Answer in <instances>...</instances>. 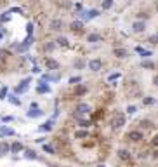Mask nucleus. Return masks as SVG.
Listing matches in <instances>:
<instances>
[{
	"instance_id": "f257e3e1",
	"label": "nucleus",
	"mask_w": 158,
	"mask_h": 167,
	"mask_svg": "<svg viewBox=\"0 0 158 167\" xmlns=\"http://www.w3.org/2000/svg\"><path fill=\"white\" fill-rule=\"evenodd\" d=\"M35 42V37H33V35H28L26 38H24V40H23L21 44H19V45H17L16 47V52L17 54H23V52H26L28 49L31 47V44Z\"/></svg>"
},
{
	"instance_id": "f03ea898",
	"label": "nucleus",
	"mask_w": 158,
	"mask_h": 167,
	"mask_svg": "<svg viewBox=\"0 0 158 167\" xmlns=\"http://www.w3.org/2000/svg\"><path fill=\"white\" fill-rule=\"evenodd\" d=\"M78 16L82 17V19H85V21H90V19L99 16V11L97 9H82V11L78 12Z\"/></svg>"
},
{
	"instance_id": "7ed1b4c3",
	"label": "nucleus",
	"mask_w": 158,
	"mask_h": 167,
	"mask_svg": "<svg viewBox=\"0 0 158 167\" xmlns=\"http://www.w3.org/2000/svg\"><path fill=\"white\" fill-rule=\"evenodd\" d=\"M30 82H31V77H28V78H24V80H21L19 82V85H16V89H14V94H16V96L24 94V92L30 89Z\"/></svg>"
},
{
	"instance_id": "20e7f679",
	"label": "nucleus",
	"mask_w": 158,
	"mask_h": 167,
	"mask_svg": "<svg viewBox=\"0 0 158 167\" xmlns=\"http://www.w3.org/2000/svg\"><path fill=\"white\" fill-rule=\"evenodd\" d=\"M123 125H125V115L123 113H116L113 117V120H111V129H122V127H123Z\"/></svg>"
},
{
	"instance_id": "39448f33",
	"label": "nucleus",
	"mask_w": 158,
	"mask_h": 167,
	"mask_svg": "<svg viewBox=\"0 0 158 167\" xmlns=\"http://www.w3.org/2000/svg\"><path fill=\"white\" fill-rule=\"evenodd\" d=\"M127 139L132 141V143H141L144 139V134H142V131H130L127 134Z\"/></svg>"
},
{
	"instance_id": "423d86ee",
	"label": "nucleus",
	"mask_w": 158,
	"mask_h": 167,
	"mask_svg": "<svg viewBox=\"0 0 158 167\" xmlns=\"http://www.w3.org/2000/svg\"><path fill=\"white\" fill-rule=\"evenodd\" d=\"M89 70L94 71V73H97V71L103 70V61L99 59V58H94V59L89 61Z\"/></svg>"
},
{
	"instance_id": "0eeeda50",
	"label": "nucleus",
	"mask_w": 158,
	"mask_h": 167,
	"mask_svg": "<svg viewBox=\"0 0 158 167\" xmlns=\"http://www.w3.org/2000/svg\"><path fill=\"white\" fill-rule=\"evenodd\" d=\"M75 112H76V115H89L90 113V104L89 103H78L76 104V108H75Z\"/></svg>"
},
{
	"instance_id": "6e6552de",
	"label": "nucleus",
	"mask_w": 158,
	"mask_h": 167,
	"mask_svg": "<svg viewBox=\"0 0 158 167\" xmlns=\"http://www.w3.org/2000/svg\"><path fill=\"white\" fill-rule=\"evenodd\" d=\"M130 30L134 33H144L146 32V21H139V19H136V21L132 23Z\"/></svg>"
},
{
	"instance_id": "1a4fd4ad",
	"label": "nucleus",
	"mask_w": 158,
	"mask_h": 167,
	"mask_svg": "<svg viewBox=\"0 0 158 167\" xmlns=\"http://www.w3.org/2000/svg\"><path fill=\"white\" fill-rule=\"evenodd\" d=\"M87 91H89V87L85 85V84H76L73 94H75L76 97H82V96H85V94H87Z\"/></svg>"
},
{
	"instance_id": "9d476101",
	"label": "nucleus",
	"mask_w": 158,
	"mask_h": 167,
	"mask_svg": "<svg viewBox=\"0 0 158 167\" xmlns=\"http://www.w3.org/2000/svg\"><path fill=\"white\" fill-rule=\"evenodd\" d=\"M45 66L49 71H57L59 70V63L54 59V58H45Z\"/></svg>"
},
{
	"instance_id": "9b49d317",
	"label": "nucleus",
	"mask_w": 158,
	"mask_h": 167,
	"mask_svg": "<svg viewBox=\"0 0 158 167\" xmlns=\"http://www.w3.org/2000/svg\"><path fill=\"white\" fill-rule=\"evenodd\" d=\"M63 26H64V23H63V19H52V21L49 23V28L52 30V32H61L63 30Z\"/></svg>"
},
{
	"instance_id": "f8f14e48",
	"label": "nucleus",
	"mask_w": 158,
	"mask_h": 167,
	"mask_svg": "<svg viewBox=\"0 0 158 167\" xmlns=\"http://www.w3.org/2000/svg\"><path fill=\"white\" fill-rule=\"evenodd\" d=\"M116 155H118V158L123 160V162H130V158H132V153L129 150H123V148L116 151Z\"/></svg>"
},
{
	"instance_id": "ddd939ff",
	"label": "nucleus",
	"mask_w": 158,
	"mask_h": 167,
	"mask_svg": "<svg viewBox=\"0 0 158 167\" xmlns=\"http://www.w3.org/2000/svg\"><path fill=\"white\" fill-rule=\"evenodd\" d=\"M113 54H115V58H118V59H125L127 56H129V51L125 47H116L113 51Z\"/></svg>"
},
{
	"instance_id": "4468645a",
	"label": "nucleus",
	"mask_w": 158,
	"mask_h": 167,
	"mask_svg": "<svg viewBox=\"0 0 158 167\" xmlns=\"http://www.w3.org/2000/svg\"><path fill=\"white\" fill-rule=\"evenodd\" d=\"M37 92L38 94H49L50 92V85L49 84H44V82H38L37 84Z\"/></svg>"
},
{
	"instance_id": "2eb2a0df",
	"label": "nucleus",
	"mask_w": 158,
	"mask_h": 167,
	"mask_svg": "<svg viewBox=\"0 0 158 167\" xmlns=\"http://www.w3.org/2000/svg\"><path fill=\"white\" fill-rule=\"evenodd\" d=\"M52 127H54V120H47V122H44V124L38 127V131L40 132H50Z\"/></svg>"
},
{
	"instance_id": "dca6fc26",
	"label": "nucleus",
	"mask_w": 158,
	"mask_h": 167,
	"mask_svg": "<svg viewBox=\"0 0 158 167\" xmlns=\"http://www.w3.org/2000/svg\"><path fill=\"white\" fill-rule=\"evenodd\" d=\"M23 153H24V158H28V160H37V158H38L37 151L31 150V148H24V150H23Z\"/></svg>"
},
{
	"instance_id": "f3484780",
	"label": "nucleus",
	"mask_w": 158,
	"mask_h": 167,
	"mask_svg": "<svg viewBox=\"0 0 158 167\" xmlns=\"http://www.w3.org/2000/svg\"><path fill=\"white\" fill-rule=\"evenodd\" d=\"M24 150V146H23V143H19V141H14L11 146H9V151L11 153H19V151Z\"/></svg>"
},
{
	"instance_id": "a211bd4d",
	"label": "nucleus",
	"mask_w": 158,
	"mask_h": 167,
	"mask_svg": "<svg viewBox=\"0 0 158 167\" xmlns=\"http://www.w3.org/2000/svg\"><path fill=\"white\" fill-rule=\"evenodd\" d=\"M82 28H83V23L82 21H71L70 23V30L73 33H80V32H82Z\"/></svg>"
},
{
	"instance_id": "6ab92c4d",
	"label": "nucleus",
	"mask_w": 158,
	"mask_h": 167,
	"mask_svg": "<svg viewBox=\"0 0 158 167\" xmlns=\"http://www.w3.org/2000/svg\"><path fill=\"white\" fill-rule=\"evenodd\" d=\"M87 42L89 44H97V42H103V37L99 33H89L87 35Z\"/></svg>"
},
{
	"instance_id": "aec40b11",
	"label": "nucleus",
	"mask_w": 158,
	"mask_h": 167,
	"mask_svg": "<svg viewBox=\"0 0 158 167\" xmlns=\"http://www.w3.org/2000/svg\"><path fill=\"white\" fill-rule=\"evenodd\" d=\"M136 52L137 54H141V58L142 59H148V58H149V56H151V51H148V49H144V47H141V45H137L136 47Z\"/></svg>"
},
{
	"instance_id": "412c9836",
	"label": "nucleus",
	"mask_w": 158,
	"mask_h": 167,
	"mask_svg": "<svg viewBox=\"0 0 158 167\" xmlns=\"http://www.w3.org/2000/svg\"><path fill=\"white\" fill-rule=\"evenodd\" d=\"M26 117L28 119H38V117H44V112H42L40 108H37V110H30V112H26Z\"/></svg>"
},
{
	"instance_id": "4be33fe9",
	"label": "nucleus",
	"mask_w": 158,
	"mask_h": 167,
	"mask_svg": "<svg viewBox=\"0 0 158 167\" xmlns=\"http://www.w3.org/2000/svg\"><path fill=\"white\" fill-rule=\"evenodd\" d=\"M14 129L9 127V125H0V136H14Z\"/></svg>"
},
{
	"instance_id": "5701e85b",
	"label": "nucleus",
	"mask_w": 158,
	"mask_h": 167,
	"mask_svg": "<svg viewBox=\"0 0 158 167\" xmlns=\"http://www.w3.org/2000/svg\"><path fill=\"white\" fill-rule=\"evenodd\" d=\"M6 99H9V103H11V104H14V106H21V99H19L16 94H7Z\"/></svg>"
},
{
	"instance_id": "b1692460",
	"label": "nucleus",
	"mask_w": 158,
	"mask_h": 167,
	"mask_svg": "<svg viewBox=\"0 0 158 167\" xmlns=\"http://www.w3.org/2000/svg\"><path fill=\"white\" fill-rule=\"evenodd\" d=\"M54 44L56 45H59V47H68V45H70V40H68L66 37H57L54 40Z\"/></svg>"
},
{
	"instance_id": "393cba45",
	"label": "nucleus",
	"mask_w": 158,
	"mask_h": 167,
	"mask_svg": "<svg viewBox=\"0 0 158 167\" xmlns=\"http://www.w3.org/2000/svg\"><path fill=\"white\" fill-rule=\"evenodd\" d=\"M42 150H44L47 155H56V148L52 145H49V143H44V145H42Z\"/></svg>"
},
{
	"instance_id": "a878e982",
	"label": "nucleus",
	"mask_w": 158,
	"mask_h": 167,
	"mask_svg": "<svg viewBox=\"0 0 158 167\" xmlns=\"http://www.w3.org/2000/svg\"><path fill=\"white\" fill-rule=\"evenodd\" d=\"M139 127H141V129H153V122L149 119H142L141 122H139Z\"/></svg>"
},
{
	"instance_id": "bb28decb",
	"label": "nucleus",
	"mask_w": 158,
	"mask_h": 167,
	"mask_svg": "<svg viewBox=\"0 0 158 167\" xmlns=\"http://www.w3.org/2000/svg\"><path fill=\"white\" fill-rule=\"evenodd\" d=\"M141 66L144 68V70H155V63L149 59H142L141 61Z\"/></svg>"
},
{
	"instance_id": "cd10ccee",
	"label": "nucleus",
	"mask_w": 158,
	"mask_h": 167,
	"mask_svg": "<svg viewBox=\"0 0 158 167\" xmlns=\"http://www.w3.org/2000/svg\"><path fill=\"white\" fill-rule=\"evenodd\" d=\"M9 143L7 141H0V155H6V153H9Z\"/></svg>"
},
{
	"instance_id": "c85d7f7f",
	"label": "nucleus",
	"mask_w": 158,
	"mask_h": 167,
	"mask_svg": "<svg viewBox=\"0 0 158 167\" xmlns=\"http://www.w3.org/2000/svg\"><path fill=\"white\" fill-rule=\"evenodd\" d=\"M75 138H76V139H83V138H89V131H87V129L76 131V132H75Z\"/></svg>"
},
{
	"instance_id": "c756f323",
	"label": "nucleus",
	"mask_w": 158,
	"mask_h": 167,
	"mask_svg": "<svg viewBox=\"0 0 158 167\" xmlns=\"http://www.w3.org/2000/svg\"><path fill=\"white\" fill-rule=\"evenodd\" d=\"M155 101H156V99H155L153 96H146V97H142V104H144V106H151V104H155Z\"/></svg>"
},
{
	"instance_id": "7c9ffc66",
	"label": "nucleus",
	"mask_w": 158,
	"mask_h": 167,
	"mask_svg": "<svg viewBox=\"0 0 158 167\" xmlns=\"http://www.w3.org/2000/svg\"><path fill=\"white\" fill-rule=\"evenodd\" d=\"M7 94H9V89H7V85H2L0 87V101H4L7 97Z\"/></svg>"
},
{
	"instance_id": "2f4dec72",
	"label": "nucleus",
	"mask_w": 158,
	"mask_h": 167,
	"mask_svg": "<svg viewBox=\"0 0 158 167\" xmlns=\"http://www.w3.org/2000/svg\"><path fill=\"white\" fill-rule=\"evenodd\" d=\"M80 82H82V77L76 75V77H70L68 84H70V85H76V84H80Z\"/></svg>"
},
{
	"instance_id": "473e14b6",
	"label": "nucleus",
	"mask_w": 158,
	"mask_h": 167,
	"mask_svg": "<svg viewBox=\"0 0 158 167\" xmlns=\"http://www.w3.org/2000/svg\"><path fill=\"white\" fill-rule=\"evenodd\" d=\"M101 7H103V11H108V9H111V7H113V0H103Z\"/></svg>"
},
{
	"instance_id": "72a5a7b5",
	"label": "nucleus",
	"mask_w": 158,
	"mask_h": 167,
	"mask_svg": "<svg viewBox=\"0 0 158 167\" xmlns=\"http://www.w3.org/2000/svg\"><path fill=\"white\" fill-rule=\"evenodd\" d=\"M78 127L89 131V127H90V120H78Z\"/></svg>"
},
{
	"instance_id": "f704fd0d",
	"label": "nucleus",
	"mask_w": 158,
	"mask_h": 167,
	"mask_svg": "<svg viewBox=\"0 0 158 167\" xmlns=\"http://www.w3.org/2000/svg\"><path fill=\"white\" fill-rule=\"evenodd\" d=\"M56 47H57V45H56L54 42H47V44H45V45H44V49H45V51H47V52H52V51H54Z\"/></svg>"
},
{
	"instance_id": "c9c22d12",
	"label": "nucleus",
	"mask_w": 158,
	"mask_h": 167,
	"mask_svg": "<svg viewBox=\"0 0 158 167\" xmlns=\"http://www.w3.org/2000/svg\"><path fill=\"white\" fill-rule=\"evenodd\" d=\"M11 12H4L2 16H0V23H7V21H11Z\"/></svg>"
},
{
	"instance_id": "e433bc0d",
	"label": "nucleus",
	"mask_w": 158,
	"mask_h": 167,
	"mask_svg": "<svg viewBox=\"0 0 158 167\" xmlns=\"http://www.w3.org/2000/svg\"><path fill=\"white\" fill-rule=\"evenodd\" d=\"M125 112H127V113H129V115H134V113H136V112H137V106H136V104H129V106H127V110H125Z\"/></svg>"
},
{
	"instance_id": "4c0bfd02",
	"label": "nucleus",
	"mask_w": 158,
	"mask_h": 167,
	"mask_svg": "<svg viewBox=\"0 0 158 167\" xmlns=\"http://www.w3.org/2000/svg\"><path fill=\"white\" fill-rule=\"evenodd\" d=\"M73 66H75V68H78V70H80V68H83V66H85V61H82V59H76L75 63H73Z\"/></svg>"
},
{
	"instance_id": "58836bf2",
	"label": "nucleus",
	"mask_w": 158,
	"mask_h": 167,
	"mask_svg": "<svg viewBox=\"0 0 158 167\" xmlns=\"http://www.w3.org/2000/svg\"><path fill=\"white\" fill-rule=\"evenodd\" d=\"M120 77H122L120 73H111V75L108 77V80H109V82H113V80H118V78H120Z\"/></svg>"
},
{
	"instance_id": "ea45409f",
	"label": "nucleus",
	"mask_w": 158,
	"mask_h": 167,
	"mask_svg": "<svg viewBox=\"0 0 158 167\" xmlns=\"http://www.w3.org/2000/svg\"><path fill=\"white\" fill-rule=\"evenodd\" d=\"M26 33L28 35H33V23H28L26 25Z\"/></svg>"
},
{
	"instance_id": "a19ab883",
	"label": "nucleus",
	"mask_w": 158,
	"mask_h": 167,
	"mask_svg": "<svg viewBox=\"0 0 158 167\" xmlns=\"http://www.w3.org/2000/svg\"><path fill=\"white\" fill-rule=\"evenodd\" d=\"M9 12H16V14H23V9H21V7H12V9H11Z\"/></svg>"
},
{
	"instance_id": "79ce46f5",
	"label": "nucleus",
	"mask_w": 158,
	"mask_h": 167,
	"mask_svg": "<svg viewBox=\"0 0 158 167\" xmlns=\"http://www.w3.org/2000/svg\"><path fill=\"white\" fill-rule=\"evenodd\" d=\"M156 40H158V37H156V35H151V37H149V44H153V45L156 44Z\"/></svg>"
},
{
	"instance_id": "37998d69",
	"label": "nucleus",
	"mask_w": 158,
	"mask_h": 167,
	"mask_svg": "<svg viewBox=\"0 0 158 167\" xmlns=\"http://www.w3.org/2000/svg\"><path fill=\"white\" fill-rule=\"evenodd\" d=\"M4 122H12V120H14V117H11V115H7V117H4Z\"/></svg>"
},
{
	"instance_id": "c03bdc74",
	"label": "nucleus",
	"mask_w": 158,
	"mask_h": 167,
	"mask_svg": "<svg viewBox=\"0 0 158 167\" xmlns=\"http://www.w3.org/2000/svg\"><path fill=\"white\" fill-rule=\"evenodd\" d=\"M37 108H38V103H35V101H33L31 104H30V110H37Z\"/></svg>"
},
{
	"instance_id": "a18cd8bd",
	"label": "nucleus",
	"mask_w": 158,
	"mask_h": 167,
	"mask_svg": "<svg viewBox=\"0 0 158 167\" xmlns=\"http://www.w3.org/2000/svg\"><path fill=\"white\" fill-rule=\"evenodd\" d=\"M31 71H33V73H40V68H38V66L35 65V66H33V68H31Z\"/></svg>"
},
{
	"instance_id": "49530a36",
	"label": "nucleus",
	"mask_w": 158,
	"mask_h": 167,
	"mask_svg": "<svg viewBox=\"0 0 158 167\" xmlns=\"http://www.w3.org/2000/svg\"><path fill=\"white\" fill-rule=\"evenodd\" d=\"M35 141H37V143H40V145H44V143H45V138H38V139H35Z\"/></svg>"
},
{
	"instance_id": "de8ad7c7",
	"label": "nucleus",
	"mask_w": 158,
	"mask_h": 167,
	"mask_svg": "<svg viewBox=\"0 0 158 167\" xmlns=\"http://www.w3.org/2000/svg\"><path fill=\"white\" fill-rule=\"evenodd\" d=\"M2 56H7V52H6V51H0V58H2Z\"/></svg>"
},
{
	"instance_id": "09e8293b",
	"label": "nucleus",
	"mask_w": 158,
	"mask_h": 167,
	"mask_svg": "<svg viewBox=\"0 0 158 167\" xmlns=\"http://www.w3.org/2000/svg\"><path fill=\"white\" fill-rule=\"evenodd\" d=\"M2 37H4V30H0V40H2Z\"/></svg>"
},
{
	"instance_id": "8fccbe9b",
	"label": "nucleus",
	"mask_w": 158,
	"mask_h": 167,
	"mask_svg": "<svg viewBox=\"0 0 158 167\" xmlns=\"http://www.w3.org/2000/svg\"><path fill=\"white\" fill-rule=\"evenodd\" d=\"M132 167H141V165H132Z\"/></svg>"
},
{
	"instance_id": "3c124183",
	"label": "nucleus",
	"mask_w": 158,
	"mask_h": 167,
	"mask_svg": "<svg viewBox=\"0 0 158 167\" xmlns=\"http://www.w3.org/2000/svg\"><path fill=\"white\" fill-rule=\"evenodd\" d=\"M97 167H104V165H97Z\"/></svg>"
}]
</instances>
